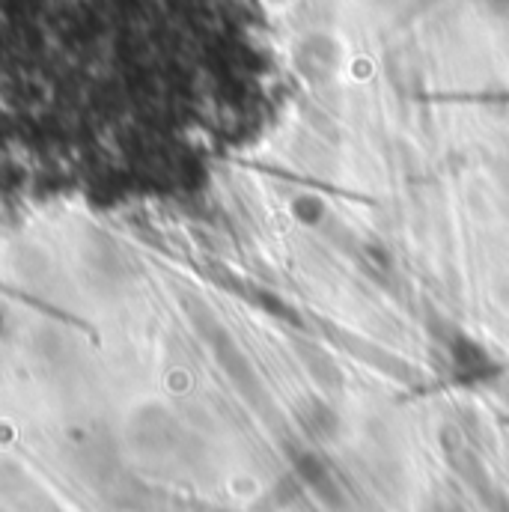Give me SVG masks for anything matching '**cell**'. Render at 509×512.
Wrapping results in <instances>:
<instances>
[{
	"mask_svg": "<svg viewBox=\"0 0 509 512\" xmlns=\"http://www.w3.org/2000/svg\"><path fill=\"white\" fill-rule=\"evenodd\" d=\"M334 414L325 408V405H313V414L307 417V429L313 432V435H328L331 429H334Z\"/></svg>",
	"mask_w": 509,
	"mask_h": 512,
	"instance_id": "7a4b0ae2",
	"label": "cell"
},
{
	"mask_svg": "<svg viewBox=\"0 0 509 512\" xmlns=\"http://www.w3.org/2000/svg\"><path fill=\"white\" fill-rule=\"evenodd\" d=\"M242 0H0V176L48 191L167 188L188 128L242 78Z\"/></svg>",
	"mask_w": 509,
	"mask_h": 512,
	"instance_id": "6da1fadb",
	"label": "cell"
}]
</instances>
